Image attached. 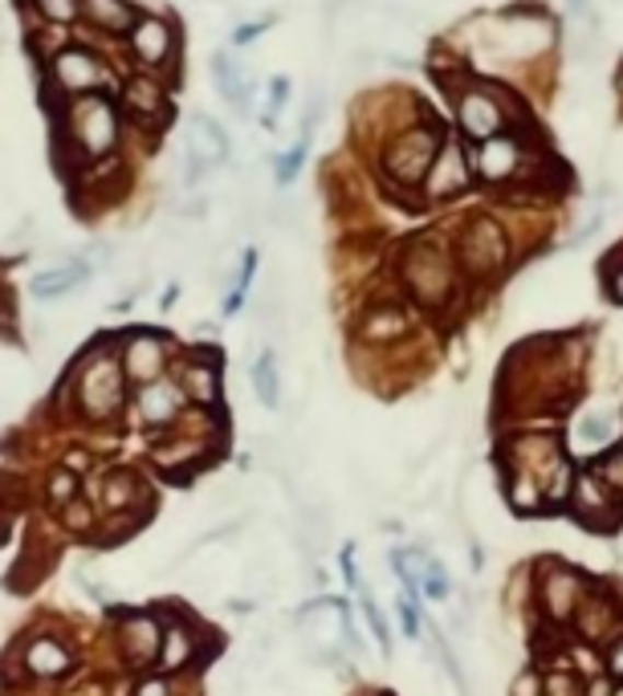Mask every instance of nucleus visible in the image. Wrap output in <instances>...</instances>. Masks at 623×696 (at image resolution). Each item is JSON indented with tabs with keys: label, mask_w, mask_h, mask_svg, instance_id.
Returning a JSON list of instances; mask_svg holds the SVG:
<instances>
[{
	"label": "nucleus",
	"mask_w": 623,
	"mask_h": 696,
	"mask_svg": "<svg viewBox=\"0 0 623 696\" xmlns=\"http://www.w3.org/2000/svg\"><path fill=\"white\" fill-rule=\"evenodd\" d=\"M123 139V111L111 94H82L66 102L61 114V142L78 163H102Z\"/></svg>",
	"instance_id": "nucleus-1"
},
{
	"label": "nucleus",
	"mask_w": 623,
	"mask_h": 696,
	"mask_svg": "<svg viewBox=\"0 0 623 696\" xmlns=\"http://www.w3.org/2000/svg\"><path fill=\"white\" fill-rule=\"evenodd\" d=\"M400 277H404L407 294L420 301L424 310H445L452 294H457L461 270H457V256H452L449 244L432 237V232H424V237L404 244Z\"/></svg>",
	"instance_id": "nucleus-2"
},
{
	"label": "nucleus",
	"mask_w": 623,
	"mask_h": 696,
	"mask_svg": "<svg viewBox=\"0 0 623 696\" xmlns=\"http://www.w3.org/2000/svg\"><path fill=\"white\" fill-rule=\"evenodd\" d=\"M457 256V270L469 282H493L497 273H506V265L514 261V241H509V228L489 213H473L457 232L452 244Z\"/></svg>",
	"instance_id": "nucleus-3"
},
{
	"label": "nucleus",
	"mask_w": 623,
	"mask_h": 696,
	"mask_svg": "<svg viewBox=\"0 0 623 696\" xmlns=\"http://www.w3.org/2000/svg\"><path fill=\"white\" fill-rule=\"evenodd\" d=\"M452 99V118H457V130H461L464 142H485L501 130H522L514 127V114H518V99L506 94L501 85L489 82H469L457 85L449 94Z\"/></svg>",
	"instance_id": "nucleus-4"
},
{
	"label": "nucleus",
	"mask_w": 623,
	"mask_h": 696,
	"mask_svg": "<svg viewBox=\"0 0 623 696\" xmlns=\"http://www.w3.org/2000/svg\"><path fill=\"white\" fill-rule=\"evenodd\" d=\"M123 363L111 346H94L78 370H73V384H78V403H82V412L86 420L94 424H106L111 415H118L123 408Z\"/></svg>",
	"instance_id": "nucleus-5"
},
{
	"label": "nucleus",
	"mask_w": 623,
	"mask_h": 696,
	"mask_svg": "<svg viewBox=\"0 0 623 696\" xmlns=\"http://www.w3.org/2000/svg\"><path fill=\"white\" fill-rule=\"evenodd\" d=\"M445 135L436 130V123H407L392 135V142L383 147L379 168L395 187H420L428 168H432L436 151H440Z\"/></svg>",
	"instance_id": "nucleus-6"
},
{
	"label": "nucleus",
	"mask_w": 623,
	"mask_h": 696,
	"mask_svg": "<svg viewBox=\"0 0 623 696\" xmlns=\"http://www.w3.org/2000/svg\"><path fill=\"white\" fill-rule=\"evenodd\" d=\"M469 163H473V180L481 184H518L526 171L534 168V147L526 139V130H501L485 142H469Z\"/></svg>",
	"instance_id": "nucleus-7"
},
{
	"label": "nucleus",
	"mask_w": 623,
	"mask_h": 696,
	"mask_svg": "<svg viewBox=\"0 0 623 696\" xmlns=\"http://www.w3.org/2000/svg\"><path fill=\"white\" fill-rule=\"evenodd\" d=\"M587 591H591L587 574L566 567V562H542V570H538V607L546 612L551 624H570Z\"/></svg>",
	"instance_id": "nucleus-8"
},
{
	"label": "nucleus",
	"mask_w": 623,
	"mask_h": 696,
	"mask_svg": "<svg viewBox=\"0 0 623 696\" xmlns=\"http://www.w3.org/2000/svg\"><path fill=\"white\" fill-rule=\"evenodd\" d=\"M49 82L66 102L82 99V94H99V85L106 82V66L86 45H61L58 54L49 57Z\"/></svg>",
	"instance_id": "nucleus-9"
},
{
	"label": "nucleus",
	"mask_w": 623,
	"mask_h": 696,
	"mask_svg": "<svg viewBox=\"0 0 623 696\" xmlns=\"http://www.w3.org/2000/svg\"><path fill=\"white\" fill-rule=\"evenodd\" d=\"M473 184V163H469V142L457 135H445L440 151H436L432 168L424 175V196L440 204V199H457L461 192H469Z\"/></svg>",
	"instance_id": "nucleus-10"
},
{
	"label": "nucleus",
	"mask_w": 623,
	"mask_h": 696,
	"mask_svg": "<svg viewBox=\"0 0 623 696\" xmlns=\"http://www.w3.org/2000/svg\"><path fill=\"white\" fill-rule=\"evenodd\" d=\"M566 505L575 513V522H582L587 529H608L620 522V498L611 493L608 484L599 481L591 469L587 472H575V481H570V493H566Z\"/></svg>",
	"instance_id": "nucleus-11"
},
{
	"label": "nucleus",
	"mask_w": 623,
	"mask_h": 696,
	"mask_svg": "<svg viewBox=\"0 0 623 696\" xmlns=\"http://www.w3.org/2000/svg\"><path fill=\"white\" fill-rule=\"evenodd\" d=\"M127 45H131L135 61L143 66V73H155V78H160L163 70H172V57H175L172 21H163V16H139L135 28L127 33Z\"/></svg>",
	"instance_id": "nucleus-12"
},
{
	"label": "nucleus",
	"mask_w": 623,
	"mask_h": 696,
	"mask_svg": "<svg viewBox=\"0 0 623 696\" xmlns=\"http://www.w3.org/2000/svg\"><path fill=\"white\" fill-rule=\"evenodd\" d=\"M118 106H123V114L139 118V123L163 127L168 114H172V94H168V85H163L155 73H131V78L123 82Z\"/></svg>",
	"instance_id": "nucleus-13"
},
{
	"label": "nucleus",
	"mask_w": 623,
	"mask_h": 696,
	"mask_svg": "<svg viewBox=\"0 0 623 696\" xmlns=\"http://www.w3.org/2000/svg\"><path fill=\"white\" fill-rule=\"evenodd\" d=\"M160 643H163V624L155 615L131 612L123 615L118 624V652L131 669H151L160 660Z\"/></svg>",
	"instance_id": "nucleus-14"
},
{
	"label": "nucleus",
	"mask_w": 623,
	"mask_h": 696,
	"mask_svg": "<svg viewBox=\"0 0 623 696\" xmlns=\"http://www.w3.org/2000/svg\"><path fill=\"white\" fill-rule=\"evenodd\" d=\"M123 375L135 379V384H155L163 379V363H168V346H163L160 334H151V330H135L123 339Z\"/></svg>",
	"instance_id": "nucleus-15"
},
{
	"label": "nucleus",
	"mask_w": 623,
	"mask_h": 696,
	"mask_svg": "<svg viewBox=\"0 0 623 696\" xmlns=\"http://www.w3.org/2000/svg\"><path fill=\"white\" fill-rule=\"evenodd\" d=\"M180 391L188 396V403H200V408H212L220 399V358H212L208 351H196L180 363Z\"/></svg>",
	"instance_id": "nucleus-16"
},
{
	"label": "nucleus",
	"mask_w": 623,
	"mask_h": 696,
	"mask_svg": "<svg viewBox=\"0 0 623 696\" xmlns=\"http://www.w3.org/2000/svg\"><path fill=\"white\" fill-rule=\"evenodd\" d=\"M184 142H188V151L200 159L204 168H220V163L229 159V135H224V127H220L212 114H204V111L188 114Z\"/></svg>",
	"instance_id": "nucleus-17"
},
{
	"label": "nucleus",
	"mask_w": 623,
	"mask_h": 696,
	"mask_svg": "<svg viewBox=\"0 0 623 696\" xmlns=\"http://www.w3.org/2000/svg\"><path fill=\"white\" fill-rule=\"evenodd\" d=\"M570 624L579 627L582 640H615V636H620V607H615L611 595H603V591L591 586Z\"/></svg>",
	"instance_id": "nucleus-18"
},
{
	"label": "nucleus",
	"mask_w": 623,
	"mask_h": 696,
	"mask_svg": "<svg viewBox=\"0 0 623 696\" xmlns=\"http://www.w3.org/2000/svg\"><path fill=\"white\" fill-rule=\"evenodd\" d=\"M407 330H412V313H407L404 306H392V301L371 306V310L359 318V339L371 342V346H388V342L407 339Z\"/></svg>",
	"instance_id": "nucleus-19"
},
{
	"label": "nucleus",
	"mask_w": 623,
	"mask_h": 696,
	"mask_svg": "<svg viewBox=\"0 0 623 696\" xmlns=\"http://www.w3.org/2000/svg\"><path fill=\"white\" fill-rule=\"evenodd\" d=\"M196 655H200V636H196V627L188 624V619H168L163 624V643H160V664L163 672H180L188 669V664H196Z\"/></svg>",
	"instance_id": "nucleus-20"
},
{
	"label": "nucleus",
	"mask_w": 623,
	"mask_h": 696,
	"mask_svg": "<svg viewBox=\"0 0 623 696\" xmlns=\"http://www.w3.org/2000/svg\"><path fill=\"white\" fill-rule=\"evenodd\" d=\"M184 403H188V396H184L180 384H172V379H155V384L139 387V415H143V424L151 427L172 424L175 415L184 412Z\"/></svg>",
	"instance_id": "nucleus-21"
},
{
	"label": "nucleus",
	"mask_w": 623,
	"mask_h": 696,
	"mask_svg": "<svg viewBox=\"0 0 623 696\" xmlns=\"http://www.w3.org/2000/svg\"><path fill=\"white\" fill-rule=\"evenodd\" d=\"M139 9H135L131 0H82V21L90 28H99L106 37H127L139 21Z\"/></svg>",
	"instance_id": "nucleus-22"
},
{
	"label": "nucleus",
	"mask_w": 623,
	"mask_h": 696,
	"mask_svg": "<svg viewBox=\"0 0 623 696\" xmlns=\"http://www.w3.org/2000/svg\"><path fill=\"white\" fill-rule=\"evenodd\" d=\"M90 277V265L78 256V261H66V265H54V270H42L37 277L30 282V294L37 301H54V298H66L73 294L78 285Z\"/></svg>",
	"instance_id": "nucleus-23"
},
{
	"label": "nucleus",
	"mask_w": 623,
	"mask_h": 696,
	"mask_svg": "<svg viewBox=\"0 0 623 696\" xmlns=\"http://www.w3.org/2000/svg\"><path fill=\"white\" fill-rule=\"evenodd\" d=\"M25 669H30L33 676H42V681H58V676H66V672L73 669V655L70 648L61 640H54V636H37V640L25 648Z\"/></svg>",
	"instance_id": "nucleus-24"
},
{
	"label": "nucleus",
	"mask_w": 623,
	"mask_h": 696,
	"mask_svg": "<svg viewBox=\"0 0 623 696\" xmlns=\"http://www.w3.org/2000/svg\"><path fill=\"white\" fill-rule=\"evenodd\" d=\"M135 501H139V481L127 469H115L106 477V484H102V505L111 513H123L131 510Z\"/></svg>",
	"instance_id": "nucleus-25"
},
{
	"label": "nucleus",
	"mask_w": 623,
	"mask_h": 696,
	"mask_svg": "<svg viewBox=\"0 0 623 696\" xmlns=\"http://www.w3.org/2000/svg\"><path fill=\"white\" fill-rule=\"evenodd\" d=\"M30 4L45 25H70L73 16H82V0H30Z\"/></svg>",
	"instance_id": "nucleus-26"
},
{
	"label": "nucleus",
	"mask_w": 623,
	"mask_h": 696,
	"mask_svg": "<svg viewBox=\"0 0 623 696\" xmlns=\"http://www.w3.org/2000/svg\"><path fill=\"white\" fill-rule=\"evenodd\" d=\"M542 696H582V684L563 660H554V669L542 676Z\"/></svg>",
	"instance_id": "nucleus-27"
},
{
	"label": "nucleus",
	"mask_w": 623,
	"mask_h": 696,
	"mask_svg": "<svg viewBox=\"0 0 623 696\" xmlns=\"http://www.w3.org/2000/svg\"><path fill=\"white\" fill-rule=\"evenodd\" d=\"M45 498H49V505H70L73 498H78V477H73V469H54L49 472V481H45Z\"/></svg>",
	"instance_id": "nucleus-28"
},
{
	"label": "nucleus",
	"mask_w": 623,
	"mask_h": 696,
	"mask_svg": "<svg viewBox=\"0 0 623 696\" xmlns=\"http://www.w3.org/2000/svg\"><path fill=\"white\" fill-rule=\"evenodd\" d=\"M591 472H595V477H599L603 484H608L611 493L620 498V505H623V448H611L608 456H599Z\"/></svg>",
	"instance_id": "nucleus-29"
},
{
	"label": "nucleus",
	"mask_w": 623,
	"mask_h": 696,
	"mask_svg": "<svg viewBox=\"0 0 623 696\" xmlns=\"http://www.w3.org/2000/svg\"><path fill=\"white\" fill-rule=\"evenodd\" d=\"M253 387H257V396H262L265 408H277V363H274V355L257 358V367H253Z\"/></svg>",
	"instance_id": "nucleus-30"
},
{
	"label": "nucleus",
	"mask_w": 623,
	"mask_h": 696,
	"mask_svg": "<svg viewBox=\"0 0 623 696\" xmlns=\"http://www.w3.org/2000/svg\"><path fill=\"white\" fill-rule=\"evenodd\" d=\"M579 436L587 444H603V441H611V420H608V412H595V415H587L579 424Z\"/></svg>",
	"instance_id": "nucleus-31"
},
{
	"label": "nucleus",
	"mask_w": 623,
	"mask_h": 696,
	"mask_svg": "<svg viewBox=\"0 0 623 696\" xmlns=\"http://www.w3.org/2000/svg\"><path fill=\"white\" fill-rule=\"evenodd\" d=\"M302 159H305V142H298L293 151L277 159V184H293L298 180V171H302Z\"/></svg>",
	"instance_id": "nucleus-32"
},
{
	"label": "nucleus",
	"mask_w": 623,
	"mask_h": 696,
	"mask_svg": "<svg viewBox=\"0 0 623 696\" xmlns=\"http://www.w3.org/2000/svg\"><path fill=\"white\" fill-rule=\"evenodd\" d=\"M61 517H66V526L70 529H90L94 526V510H90L86 501L73 498L70 505H61Z\"/></svg>",
	"instance_id": "nucleus-33"
},
{
	"label": "nucleus",
	"mask_w": 623,
	"mask_h": 696,
	"mask_svg": "<svg viewBox=\"0 0 623 696\" xmlns=\"http://www.w3.org/2000/svg\"><path fill=\"white\" fill-rule=\"evenodd\" d=\"M286 99H290V82H286V78H274V82H269V106H265V123H274V114L286 106Z\"/></svg>",
	"instance_id": "nucleus-34"
},
{
	"label": "nucleus",
	"mask_w": 623,
	"mask_h": 696,
	"mask_svg": "<svg viewBox=\"0 0 623 696\" xmlns=\"http://www.w3.org/2000/svg\"><path fill=\"white\" fill-rule=\"evenodd\" d=\"M0 339H13V294L0 285Z\"/></svg>",
	"instance_id": "nucleus-35"
},
{
	"label": "nucleus",
	"mask_w": 623,
	"mask_h": 696,
	"mask_svg": "<svg viewBox=\"0 0 623 696\" xmlns=\"http://www.w3.org/2000/svg\"><path fill=\"white\" fill-rule=\"evenodd\" d=\"M608 294L623 306V256H615L608 270Z\"/></svg>",
	"instance_id": "nucleus-36"
},
{
	"label": "nucleus",
	"mask_w": 623,
	"mask_h": 696,
	"mask_svg": "<svg viewBox=\"0 0 623 696\" xmlns=\"http://www.w3.org/2000/svg\"><path fill=\"white\" fill-rule=\"evenodd\" d=\"M608 672L615 681H623V636H615L608 648Z\"/></svg>",
	"instance_id": "nucleus-37"
},
{
	"label": "nucleus",
	"mask_w": 623,
	"mask_h": 696,
	"mask_svg": "<svg viewBox=\"0 0 623 696\" xmlns=\"http://www.w3.org/2000/svg\"><path fill=\"white\" fill-rule=\"evenodd\" d=\"M135 696H172V688H168L163 676H151V681H143L139 688H135Z\"/></svg>",
	"instance_id": "nucleus-38"
},
{
	"label": "nucleus",
	"mask_w": 623,
	"mask_h": 696,
	"mask_svg": "<svg viewBox=\"0 0 623 696\" xmlns=\"http://www.w3.org/2000/svg\"><path fill=\"white\" fill-rule=\"evenodd\" d=\"M514 696H542V681H538L534 672H526L522 681L514 684Z\"/></svg>",
	"instance_id": "nucleus-39"
},
{
	"label": "nucleus",
	"mask_w": 623,
	"mask_h": 696,
	"mask_svg": "<svg viewBox=\"0 0 623 696\" xmlns=\"http://www.w3.org/2000/svg\"><path fill=\"white\" fill-rule=\"evenodd\" d=\"M400 624H404V636H420V615L412 612L407 603H400Z\"/></svg>",
	"instance_id": "nucleus-40"
},
{
	"label": "nucleus",
	"mask_w": 623,
	"mask_h": 696,
	"mask_svg": "<svg viewBox=\"0 0 623 696\" xmlns=\"http://www.w3.org/2000/svg\"><path fill=\"white\" fill-rule=\"evenodd\" d=\"M428 595H432V598H445V595H449V579H445L440 570H428Z\"/></svg>",
	"instance_id": "nucleus-41"
},
{
	"label": "nucleus",
	"mask_w": 623,
	"mask_h": 696,
	"mask_svg": "<svg viewBox=\"0 0 623 696\" xmlns=\"http://www.w3.org/2000/svg\"><path fill=\"white\" fill-rule=\"evenodd\" d=\"M582 696H615V684H611L608 676H595V681L582 688Z\"/></svg>",
	"instance_id": "nucleus-42"
},
{
	"label": "nucleus",
	"mask_w": 623,
	"mask_h": 696,
	"mask_svg": "<svg viewBox=\"0 0 623 696\" xmlns=\"http://www.w3.org/2000/svg\"><path fill=\"white\" fill-rule=\"evenodd\" d=\"M257 33H262V25H241V28H236V37H232V42H236V45H245V42H253Z\"/></svg>",
	"instance_id": "nucleus-43"
}]
</instances>
